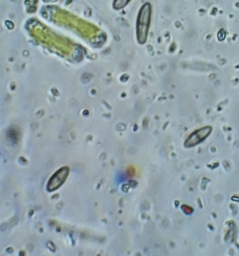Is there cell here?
<instances>
[{"label":"cell","instance_id":"277c9868","mask_svg":"<svg viewBox=\"0 0 239 256\" xmlns=\"http://www.w3.org/2000/svg\"><path fill=\"white\" fill-rule=\"evenodd\" d=\"M130 0H115L114 2V7L116 9L124 8Z\"/></svg>","mask_w":239,"mask_h":256},{"label":"cell","instance_id":"7a4b0ae2","mask_svg":"<svg viewBox=\"0 0 239 256\" xmlns=\"http://www.w3.org/2000/svg\"><path fill=\"white\" fill-rule=\"evenodd\" d=\"M69 172L68 167L63 166L55 172L49 180L47 186V190L52 192L59 188L65 181Z\"/></svg>","mask_w":239,"mask_h":256},{"label":"cell","instance_id":"6da1fadb","mask_svg":"<svg viewBox=\"0 0 239 256\" xmlns=\"http://www.w3.org/2000/svg\"><path fill=\"white\" fill-rule=\"evenodd\" d=\"M151 7L145 4L141 8L137 22V36L140 44L145 42L148 34L150 18Z\"/></svg>","mask_w":239,"mask_h":256},{"label":"cell","instance_id":"3957f363","mask_svg":"<svg viewBox=\"0 0 239 256\" xmlns=\"http://www.w3.org/2000/svg\"><path fill=\"white\" fill-rule=\"evenodd\" d=\"M211 130V126H207L194 131L185 140L184 146L191 147L198 144L209 136Z\"/></svg>","mask_w":239,"mask_h":256},{"label":"cell","instance_id":"5b68a950","mask_svg":"<svg viewBox=\"0 0 239 256\" xmlns=\"http://www.w3.org/2000/svg\"><path fill=\"white\" fill-rule=\"evenodd\" d=\"M182 208L183 210L187 214H191L192 212V209L186 205H183L182 206Z\"/></svg>","mask_w":239,"mask_h":256},{"label":"cell","instance_id":"52a82bcc","mask_svg":"<svg viewBox=\"0 0 239 256\" xmlns=\"http://www.w3.org/2000/svg\"><path fill=\"white\" fill-rule=\"evenodd\" d=\"M54 0H44V1H46V2L54 1Z\"/></svg>","mask_w":239,"mask_h":256},{"label":"cell","instance_id":"8992f818","mask_svg":"<svg viewBox=\"0 0 239 256\" xmlns=\"http://www.w3.org/2000/svg\"><path fill=\"white\" fill-rule=\"evenodd\" d=\"M224 36H225V33H224V31L222 30H221L219 32V33L218 34V38L220 40H221L224 38Z\"/></svg>","mask_w":239,"mask_h":256}]
</instances>
